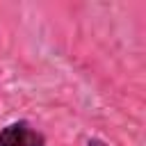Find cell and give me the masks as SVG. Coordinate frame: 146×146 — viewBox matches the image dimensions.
<instances>
[{
    "mask_svg": "<svg viewBox=\"0 0 146 146\" xmlns=\"http://www.w3.org/2000/svg\"><path fill=\"white\" fill-rule=\"evenodd\" d=\"M87 146H110V144H105V141L98 139V137H91V139L87 141Z\"/></svg>",
    "mask_w": 146,
    "mask_h": 146,
    "instance_id": "2",
    "label": "cell"
},
{
    "mask_svg": "<svg viewBox=\"0 0 146 146\" xmlns=\"http://www.w3.org/2000/svg\"><path fill=\"white\" fill-rule=\"evenodd\" d=\"M0 146H46V137L30 121H14L0 128Z\"/></svg>",
    "mask_w": 146,
    "mask_h": 146,
    "instance_id": "1",
    "label": "cell"
}]
</instances>
